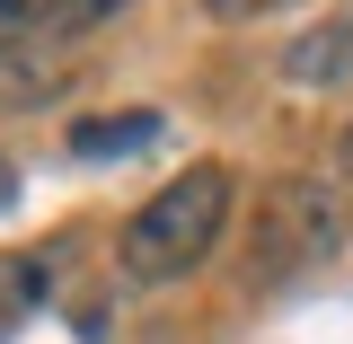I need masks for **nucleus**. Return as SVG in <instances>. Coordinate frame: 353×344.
Returning a JSON list of instances; mask_svg holds the SVG:
<instances>
[{"mask_svg":"<svg viewBox=\"0 0 353 344\" xmlns=\"http://www.w3.org/2000/svg\"><path fill=\"white\" fill-rule=\"evenodd\" d=\"M230 203H239V176L221 168V159H194V168H176L141 212L124 221V274L132 283H176V274H194V265L212 256V239L230 230Z\"/></svg>","mask_w":353,"mask_h":344,"instance_id":"nucleus-1","label":"nucleus"},{"mask_svg":"<svg viewBox=\"0 0 353 344\" xmlns=\"http://www.w3.org/2000/svg\"><path fill=\"white\" fill-rule=\"evenodd\" d=\"M345 247V194L318 176H283L248 221V283H292Z\"/></svg>","mask_w":353,"mask_h":344,"instance_id":"nucleus-2","label":"nucleus"},{"mask_svg":"<svg viewBox=\"0 0 353 344\" xmlns=\"http://www.w3.org/2000/svg\"><path fill=\"white\" fill-rule=\"evenodd\" d=\"M115 9H132V0H0V53L88 36V27H106Z\"/></svg>","mask_w":353,"mask_h":344,"instance_id":"nucleus-3","label":"nucleus"},{"mask_svg":"<svg viewBox=\"0 0 353 344\" xmlns=\"http://www.w3.org/2000/svg\"><path fill=\"white\" fill-rule=\"evenodd\" d=\"M283 80H292V88H336V80H353V18H318L309 36H292Z\"/></svg>","mask_w":353,"mask_h":344,"instance_id":"nucleus-4","label":"nucleus"},{"mask_svg":"<svg viewBox=\"0 0 353 344\" xmlns=\"http://www.w3.org/2000/svg\"><path fill=\"white\" fill-rule=\"evenodd\" d=\"M159 132H168V115H159V106L88 115V124H71V159H132V150H150Z\"/></svg>","mask_w":353,"mask_h":344,"instance_id":"nucleus-5","label":"nucleus"},{"mask_svg":"<svg viewBox=\"0 0 353 344\" xmlns=\"http://www.w3.org/2000/svg\"><path fill=\"white\" fill-rule=\"evenodd\" d=\"M265 9H283V0H203V18H221V27H239V18H265Z\"/></svg>","mask_w":353,"mask_h":344,"instance_id":"nucleus-6","label":"nucleus"},{"mask_svg":"<svg viewBox=\"0 0 353 344\" xmlns=\"http://www.w3.org/2000/svg\"><path fill=\"white\" fill-rule=\"evenodd\" d=\"M9 203H18V168L0 159V212H9Z\"/></svg>","mask_w":353,"mask_h":344,"instance_id":"nucleus-7","label":"nucleus"},{"mask_svg":"<svg viewBox=\"0 0 353 344\" xmlns=\"http://www.w3.org/2000/svg\"><path fill=\"white\" fill-rule=\"evenodd\" d=\"M336 159H345V168H353V124H345V141H336Z\"/></svg>","mask_w":353,"mask_h":344,"instance_id":"nucleus-8","label":"nucleus"}]
</instances>
